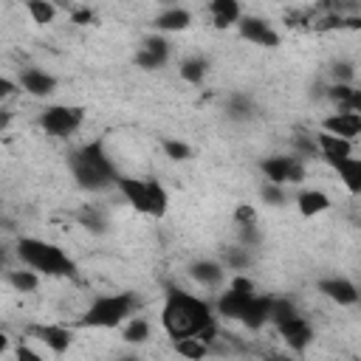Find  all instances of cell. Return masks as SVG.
<instances>
[{"instance_id":"5bb4252c","label":"cell","mask_w":361,"mask_h":361,"mask_svg":"<svg viewBox=\"0 0 361 361\" xmlns=\"http://www.w3.org/2000/svg\"><path fill=\"white\" fill-rule=\"evenodd\" d=\"M155 34H175V31H186L192 25V11L180 8V6H169L155 17Z\"/></svg>"},{"instance_id":"e575fe53","label":"cell","mask_w":361,"mask_h":361,"mask_svg":"<svg viewBox=\"0 0 361 361\" xmlns=\"http://www.w3.org/2000/svg\"><path fill=\"white\" fill-rule=\"evenodd\" d=\"M248 262H251L248 248L237 245V248H228V251H226V265H223V268H231V271H245V268H248Z\"/></svg>"},{"instance_id":"4316f807","label":"cell","mask_w":361,"mask_h":361,"mask_svg":"<svg viewBox=\"0 0 361 361\" xmlns=\"http://www.w3.org/2000/svg\"><path fill=\"white\" fill-rule=\"evenodd\" d=\"M172 350L183 358V361H203L209 355V347L197 338V336H189V338H175L172 341Z\"/></svg>"},{"instance_id":"603a6c76","label":"cell","mask_w":361,"mask_h":361,"mask_svg":"<svg viewBox=\"0 0 361 361\" xmlns=\"http://www.w3.org/2000/svg\"><path fill=\"white\" fill-rule=\"evenodd\" d=\"M245 305H248V299H243V296H237L234 290L226 288V290H220V296H217V302H214L212 310H214L220 319H226V322H240Z\"/></svg>"},{"instance_id":"4dcf8cb0","label":"cell","mask_w":361,"mask_h":361,"mask_svg":"<svg viewBox=\"0 0 361 361\" xmlns=\"http://www.w3.org/2000/svg\"><path fill=\"white\" fill-rule=\"evenodd\" d=\"M25 11L31 14V20H34L37 25L54 23V17H56V6H54L51 0H28V3H25Z\"/></svg>"},{"instance_id":"8d00e7d4","label":"cell","mask_w":361,"mask_h":361,"mask_svg":"<svg viewBox=\"0 0 361 361\" xmlns=\"http://www.w3.org/2000/svg\"><path fill=\"white\" fill-rule=\"evenodd\" d=\"M79 223H82L87 231H93V234H102V231H104V226H107V223H104V217H102L96 209H85V212L79 214Z\"/></svg>"},{"instance_id":"f6af8a7d","label":"cell","mask_w":361,"mask_h":361,"mask_svg":"<svg viewBox=\"0 0 361 361\" xmlns=\"http://www.w3.org/2000/svg\"><path fill=\"white\" fill-rule=\"evenodd\" d=\"M265 361H293V355H282V353H274V355H268Z\"/></svg>"},{"instance_id":"30bf717a","label":"cell","mask_w":361,"mask_h":361,"mask_svg":"<svg viewBox=\"0 0 361 361\" xmlns=\"http://www.w3.org/2000/svg\"><path fill=\"white\" fill-rule=\"evenodd\" d=\"M31 336L45 344L54 355H65L73 344V330L65 324H31Z\"/></svg>"},{"instance_id":"ac0fdd59","label":"cell","mask_w":361,"mask_h":361,"mask_svg":"<svg viewBox=\"0 0 361 361\" xmlns=\"http://www.w3.org/2000/svg\"><path fill=\"white\" fill-rule=\"evenodd\" d=\"M206 11L212 14V25L214 28H231L243 17V6L237 0H212L206 6Z\"/></svg>"},{"instance_id":"44dd1931","label":"cell","mask_w":361,"mask_h":361,"mask_svg":"<svg viewBox=\"0 0 361 361\" xmlns=\"http://www.w3.org/2000/svg\"><path fill=\"white\" fill-rule=\"evenodd\" d=\"M330 166L336 169L338 180L344 183V189L350 195H358L361 192V161L355 155H347V158H338V161H330Z\"/></svg>"},{"instance_id":"484cf974","label":"cell","mask_w":361,"mask_h":361,"mask_svg":"<svg viewBox=\"0 0 361 361\" xmlns=\"http://www.w3.org/2000/svg\"><path fill=\"white\" fill-rule=\"evenodd\" d=\"M149 336H152V324L144 316H133L121 324V338L127 344H144V341H149Z\"/></svg>"},{"instance_id":"74e56055","label":"cell","mask_w":361,"mask_h":361,"mask_svg":"<svg viewBox=\"0 0 361 361\" xmlns=\"http://www.w3.org/2000/svg\"><path fill=\"white\" fill-rule=\"evenodd\" d=\"M333 79H336L338 85H353V82H355V65L347 62V59L336 62V65H333Z\"/></svg>"},{"instance_id":"d590c367","label":"cell","mask_w":361,"mask_h":361,"mask_svg":"<svg viewBox=\"0 0 361 361\" xmlns=\"http://www.w3.org/2000/svg\"><path fill=\"white\" fill-rule=\"evenodd\" d=\"M231 217H234L237 228H248V226H257V209H254L251 203H237Z\"/></svg>"},{"instance_id":"d6a6232c","label":"cell","mask_w":361,"mask_h":361,"mask_svg":"<svg viewBox=\"0 0 361 361\" xmlns=\"http://www.w3.org/2000/svg\"><path fill=\"white\" fill-rule=\"evenodd\" d=\"M228 290H234V293L243 296V299H251V296H257V282H254L248 274H234V276L228 279Z\"/></svg>"},{"instance_id":"5b68a950","label":"cell","mask_w":361,"mask_h":361,"mask_svg":"<svg viewBox=\"0 0 361 361\" xmlns=\"http://www.w3.org/2000/svg\"><path fill=\"white\" fill-rule=\"evenodd\" d=\"M85 124V107L82 104H48L39 113V127L48 135L68 138Z\"/></svg>"},{"instance_id":"2e32d148","label":"cell","mask_w":361,"mask_h":361,"mask_svg":"<svg viewBox=\"0 0 361 361\" xmlns=\"http://www.w3.org/2000/svg\"><path fill=\"white\" fill-rule=\"evenodd\" d=\"M313 141H316V152L319 158H324L327 164L330 161H338V158H347L353 155V141H344V138H336V135H327V133H313Z\"/></svg>"},{"instance_id":"6da1fadb","label":"cell","mask_w":361,"mask_h":361,"mask_svg":"<svg viewBox=\"0 0 361 361\" xmlns=\"http://www.w3.org/2000/svg\"><path fill=\"white\" fill-rule=\"evenodd\" d=\"M214 319L212 302H206L203 296H195L189 290L180 288H169L164 293V305H161V327L164 333L175 341V338H189L197 336L203 327H209Z\"/></svg>"},{"instance_id":"ee69618b","label":"cell","mask_w":361,"mask_h":361,"mask_svg":"<svg viewBox=\"0 0 361 361\" xmlns=\"http://www.w3.org/2000/svg\"><path fill=\"white\" fill-rule=\"evenodd\" d=\"M8 347H11V338H8V336H6L3 330H0V355H3V353H6Z\"/></svg>"},{"instance_id":"8992f818","label":"cell","mask_w":361,"mask_h":361,"mask_svg":"<svg viewBox=\"0 0 361 361\" xmlns=\"http://www.w3.org/2000/svg\"><path fill=\"white\" fill-rule=\"evenodd\" d=\"M71 158H76V161H82L85 166H90L93 172H99L102 178H107L113 186H116V178H118V169H116V164H113V158H110V152L104 149V141H87V144H82L79 149H73L71 152Z\"/></svg>"},{"instance_id":"ba28073f","label":"cell","mask_w":361,"mask_h":361,"mask_svg":"<svg viewBox=\"0 0 361 361\" xmlns=\"http://www.w3.org/2000/svg\"><path fill=\"white\" fill-rule=\"evenodd\" d=\"M17 85L23 93H28L31 99H48L56 93L59 87V79L42 68H20V76H17Z\"/></svg>"},{"instance_id":"9c48e42d","label":"cell","mask_w":361,"mask_h":361,"mask_svg":"<svg viewBox=\"0 0 361 361\" xmlns=\"http://www.w3.org/2000/svg\"><path fill=\"white\" fill-rule=\"evenodd\" d=\"M316 290L324 299H330V302H336L341 307L358 305V285L350 276H324V279L316 282Z\"/></svg>"},{"instance_id":"b9f144b4","label":"cell","mask_w":361,"mask_h":361,"mask_svg":"<svg viewBox=\"0 0 361 361\" xmlns=\"http://www.w3.org/2000/svg\"><path fill=\"white\" fill-rule=\"evenodd\" d=\"M14 361H45V358H42L31 344H23V341H20V344L14 347Z\"/></svg>"},{"instance_id":"d4e9b609","label":"cell","mask_w":361,"mask_h":361,"mask_svg":"<svg viewBox=\"0 0 361 361\" xmlns=\"http://www.w3.org/2000/svg\"><path fill=\"white\" fill-rule=\"evenodd\" d=\"M6 282L8 288H14L17 293H34L39 288V274H34L31 268H6Z\"/></svg>"},{"instance_id":"d6986e66","label":"cell","mask_w":361,"mask_h":361,"mask_svg":"<svg viewBox=\"0 0 361 361\" xmlns=\"http://www.w3.org/2000/svg\"><path fill=\"white\" fill-rule=\"evenodd\" d=\"M116 189L124 195V200H127L135 212L147 214V186H144V180H141V178L118 175V178H116Z\"/></svg>"},{"instance_id":"836d02e7","label":"cell","mask_w":361,"mask_h":361,"mask_svg":"<svg viewBox=\"0 0 361 361\" xmlns=\"http://www.w3.org/2000/svg\"><path fill=\"white\" fill-rule=\"evenodd\" d=\"M259 197H262V203L276 206V209L288 203V192H285V186H274V183H265V180H262V186H259Z\"/></svg>"},{"instance_id":"7402d4cb","label":"cell","mask_w":361,"mask_h":361,"mask_svg":"<svg viewBox=\"0 0 361 361\" xmlns=\"http://www.w3.org/2000/svg\"><path fill=\"white\" fill-rule=\"evenodd\" d=\"M144 186H147V214L161 220L169 212V192L155 178H144Z\"/></svg>"},{"instance_id":"cb8c5ba5","label":"cell","mask_w":361,"mask_h":361,"mask_svg":"<svg viewBox=\"0 0 361 361\" xmlns=\"http://www.w3.org/2000/svg\"><path fill=\"white\" fill-rule=\"evenodd\" d=\"M178 73L186 85H200L209 73V59L200 56V54H192V56H183L180 65H178Z\"/></svg>"},{"instance_id":"bcb514c9","label":"cell","mask_w":361,"mask_h":361,"mask_svg":"<svg viewBox=\"0 0 361 361\" xmlns=\"http://www.w3.org/2000/svg\"><path fill=\"white\" fill-rule=\"evenodd\" d=\"M116 361H141L138 355H121V358H116Z\"/></svg>"},{"instance_id":"ab89813d","label":"cell","mask_w":361,"mask_h":361,"mask_svg":"<svg viewBox=\"0 0 361 361\" xmlns=\"http://www.w3.org/2000/svg\"><path fill=\"white\" fill-rule=\"evenodd\" d=\"M135 68H141V71H158V68H164V62L158 59V56H152V54H147V51H135Z\"/></svg>"},{"instance_id":"277c9868","label":"cell","mask_w":361,"mask_h":361,"mask_svg":"<svg viewBox=\"0 0 361 361\" xmlns=\"http://www.w3.org/2000/svg\"><path fill=\"white\" fill-rule=\"evenodd\" d=\"M257 169L262 172L265 183H274V186H296L307 178V169H305V161L296 158V155H268V158H259Z\"/></svg>"},{"instance_id":"4fadbf2b","label":"cell","mask_w":361,"mask_h":361,"mask_svg":"<svg viewBox=\"0 0 361 361\" xmlns=\"http://www.w3.org/2000/svg\"><path fill=\"white\" fill-rule=\"evenodd\" d=\"M189 276L203 288H220L226 282V268L217 259H195L189 265Z\"/></svg>"},{"instance_id":"ffe728a7","label":"cell","mask_w":361,"mask_h":361,"mask_svg":"<svg viewBox=\"0 0 361 361\" xmlns=\"http://www.w3.org/2000/svg\"><path fill=\"white\" fill-rule=\"evenodd\" d=\"M68 166H71V175H73V180H76L79 189H87V192H104V189L113 186L107 178H102L99 172H93L90 166H85V164L76 161V158H68Z\"/></svg>"},{"instance_id":"9a60e30c","label":"cell","mask_w":361,"mask_h":361,"mask_svg":"<svg viewBox=\"0 0 361 361\" xmlns=\"http://www.w3.org/2000/svg\"><path fill=\"white\" fill-rule=\"evenodd\" d=\"M271 293H257V296H251L248 299V305H245V310H243V324L248 327V330H262L265 324H268V313H271Z\"/></svg>"},{"instance_id":"3957f363","label":"cell","mask_w":361,"mask_h":361,"mask_svg":"<svg viewBox=\"0 0 361 361\" xmlns=\"http://www.w3.org/2000/svg\"><path fill=\"white\" fill-rule=\"evenodd\" d=\"M138 310V296L130 290H118V293H102L96 296L87 310L82 313V319L76 322V327H90V330H113L121 327L127 319H133Z\"/></svg>"},{"instance_id":"8fae6325","label":"cell","mask_w":361,"mask_h":361,"mask_svg":"<svg viewBox=\"0 0 361 361\" xmlns=\"http://www.w3.org/2000/svg\"><path fill=\"white\" fill-rule=\"evenodd\" d=\"M276 333H279V338L285 341V347L293 350V353H305V350L313 344V338H316V336H313V327H310V322H307L305 316H296V319L279 324Z\"/></svg>"},{"instance_id":"f35d334b","label":"cell","mask_w":361,"mask_h":361,"mask_svg":"<svg viewBox=\"0 0 361 361\" xmlns=\"http://www.w3.org/2000/svg\"><path fill=\"white\" fill-rule=\"evenodd\" d=\"M71 23L73 25H93L96 23V11L87 8V6H76V8H71Z\"/></svg>"},{"instance_id":"60d3db41","label":"cell","mask_w":361,"mask_h":361,"mask_svg":"<svg viewBox=\"0 0 361 361\" xmlns=\"http://www.w3.org/2000/svg\"><path fill=\"white\" fill-rule=\"evenodd\" d=\"M17 93H20V85H17V79L0 76V104H3V102H8V99H14Z\"/></svg>"},{"instance_id":"7c38bea8","label":"cell","mask_w":361,"mask_h":361,"mask_svg":"<svg viewBox=\"0 0 361 361\" xmlns=\"http://www.w3.org/2000/svg\"><path fill=\"white\" fill-rule=\"evenodd\" d=\"M322 133L344 138V141H355V135L361 133V116L358 113H330L322 118Z\"/></svg>"},{"instance_id":"f1b7e54d","label":"cell","mask_w":361,"mask_h":361,"mask_svg":"<svg viewBox=\"0 0 361 361\" xmlns=\"http://www.w3.org/2000/svg\"><path fill=\"white\" fill-rule=\"evenodd\" d=\"M226 116H228L231 121H248V118L254 116V102H251L248 96L237 93V96L228 99V104H226Z\"/></svg>"},{"instance_id":"1f68e13d","label":"cell","mask_w":361,"mask_h":361,"mask_svg":"<svg viewBox=\"0 0 361 361\" xmlns=\"http://www.w3.org/2000/svg\"><path fill=\"white\" fill-rule=\"evenodd\" d=\"M161 149H164V155L169 161H178V164L192 158V147L186 141H180V138H161Z\"/></svg>"},{"instance_id":"52a82bcc","label":"cell","mask_w":361,"mask_h":361,"mask_svg":"<svg viewBox=\"0 0 361 361\" xmlns=\"http://www.w3.org/2000/svg\"><path fill=\"white\" fill-rule=\"evenodd\" d=\"M237 34L243 39H248L251 45H259V48H279V34L271 28L268 20L257 17V14H243L240 23H237Z\"/></svg>"},{"instance_id":"83f0119b","label":"cell","mask_w":361,"mask_h":361,"mask_svg":"<svg viewBox=\"0 0 361 361\" xmlns=\"http://www.w3.org/2000/svg\"><path fill=\"white\" fill-rule=\"evenodd\" d=\"M296 316H299V310H296V305H293L290 299H282V296H274V299H271L268 324L279 327V324H285V322H290V319H296Z\"/></svg>"},{"instance_id":"7bdbcfd3","label":"cell","mask_w":361,"mask_h":361,"mask_svg":"<svg viewBox=\"0 0 361 361\" xmlns=\"http://www.w3.org/2000/svg\"><path fill=\"white\" fill-rule=\"evenodd\" d=\"M11 118H14V113H11L8 107H0V133H3V130L11 124Z\"/></svg>"},{"instance_id":"7a4b0ae2","label":"cell","mask_w":361,"mask_h":361,"mask_svg":"<svg viewBox=\"0 0 361 361\" xmlns=\"http://www.w3.org/2000/svg\"><path fill=\"white\" fill-rule=\"evenodd\" d=\"M14 254L39 276H76V262L56 243H48L42 237H20Z\"/></svg>"},{"instance_id":"e0dca14e","label":"cell","mask_w":361,"mask_h":361,"mask_svg":"<svg viewBox=\"0 0 361 361\" xmlns=\"http://www.w3.org/2000/svg\"><path fill=\"white\" fill-rule=\"evenodd\" d=\"M293 203H296V212H299L302 217L324 214V212L333 206V203H330V195L322 192V189H302V192L293 197Z\"/></svg>"},{"instance_id":"f546056e","label":"cell","mask_w":361,"mask_h":361,"mask_svg":"<svg viewBox=\"0 0 361 361\" xmlns=\"http://www.w3.org/2000/svg\"><path fill=\"white\" fill-rule=\"evenodd\" d=\"M141 51L158 56V59L166 65V59H169V54H172V45H169V39H166L164 34H147V37L141 39Z\"/></svg>"}]
</instances>
